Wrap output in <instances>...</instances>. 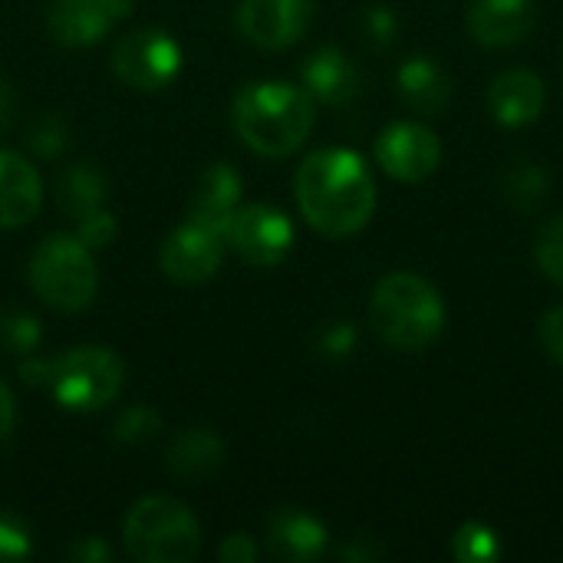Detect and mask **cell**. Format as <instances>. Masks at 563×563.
Instances as JSON below:
<instances>
[{
	"instance_id": "cell-1",
	"label": "cell",
	"mask_w": 563,
	"mask_h": 563,
	"mask_svg": "<svg viewBox=\"0 0 563 563\" xmlns=\"http://www.w3.org/2000/svg\"><path fill=\"white\" fill-rule=\"evenodd\" d=\"M294 195L307 224L327 238L360 234L376 211V178L350 148H320L294 175Z\"/></svg>"
},
{
	"instance_id": "cell-2",
	"label": "cell",
	"mask_w": 563,
	"mask_h": 563,
	"mask_svg": "<svg viewBox=\"0 0 563 563\" xmlns=\"http://www.w3.org/2000/svg\"><path fill=\"white\" fill-rule=\"evenodd\" d=\"M231 119L251 152L264 158H284L307 142L317 122V109L313 96L303 86L284 79H261L247 82L234 96Z\"/></svg>"
},
{
	"instance_id": "cell-3",
	"label": "cell",
	"mask_w": 563,
	"mask_h": 563,
	"mask_svg": "<svg viewBox=\"0 0 563 563\" xmlns=\"http://www.w3.org/2000/svg\"><path fill=\"white\" fill-rule=\"evenodd\" d=\"M369 323L386 346L399 353H422L445 330V300L422 274L393 271L373 287Z\"/></svg>"
},
{
	"instance_id": "cell-4",
	"label": "cell",
	"mask_w": 563,
	"mask_h": 563,
	"mask_svg": "<svg viewBox=\"0 0 563 563\" xmlns=\"http://www.w3.org/2000/svg\"><path fill=\"white\" fill-rule=\"evenodd\" d=\"M122 544L139 563H191L201 551V528L185 501L148 495L129 508Z\"/></svg>"
},
{
	"instance_id": "cell-5",
	"label": "cell",
	"mask_w": 563,
	"mask_h": 563,
	"mask_svg": "<svg viewBox=\"0 0 563 563\" xmlns=\"http://www.w3.org/2000/svg\"><path fill=\"white\" fill-rule=\"evenodd\" d=\"M26 280L33 294L59 313H79L99 294V267L79 234L43 238L30 257Z\"/></svg>"
},
{
	"instance_id": "cell-6",
	"label": "cell",
	"mask_w": 563,
	"mask_h": 563,
	"mask_svg": "<svg viewBox=\"0 0 563 563\" xmlns=\"http://www.w3.org/2000/svg\"><path fill=\"white\" fill-rule=\"evenodd\" d=\"M125 386V363L109 346H76L53 360L49 396L66 412H99L119 399Z\"/></svg>"
},
{
	"instance_id": "cell-7",
	"label": "cell",
	"mask_w": 563,
	"mask_h": 563,
	"mask_svg": "<svg viewBox=\"0 0 563 563\" xmlns=\"http://www.w3.org/2000/svg\"><path fill=\"white\" fill-rule=\"evenodd\" d=\"M112 69L125 86L139 92H158L178 76L181 46L162 26H139L115 43Z\"/></svg>"
},
{
	"instance_id": "cell-8",
	"label": "cell",
	"mask_w": 563,
	"mask_h": 563,
	"mask_svg": "<svg viewBox=\"0 0 563 563\" xmlns=\"http://www.w3.org/2000/svg\"><path fill=\"white\" fill-rule=\"evenodd\" d=\"M224 251H228V238L218 224L185 214V221L165 238L158 251V267L172 284L195 287L218 274Z\"/></svg>"
},
{
	"instance_id": "cell-9",
	"label": "cell",
	"mask_w": 563,
	"mask_h": 563,
	"mask_svg": "<svg viewBox=\"0 0 563 563\" xmlns=\"http://www.w3.org/2000/svg\"><path fill=\"white\" fill-rule=\"evenodd\" d=\"M228 247L251 267H277L294 247V224L271 205H238L228 221Z\"/></svg>"
},
{
	"instance_id": "cell-10",
	"label": "cell",
	"mask_w": 563,
	"mask_h": 563,
	"mask_svg": "<svg viewBox=\"0 0 563 563\" xmlns=\"http://www.w3.org/2000/svg\"><path fill=\"white\" fill-rule=\"evenodd\" d=\"M376 162L396 181H426L442 162L439 135L419 122H393L376 139Z\"/></svg>"
},
{
	"instance_id": "cell-11",
	"label": "cell",
	"mask_w": 563,
	"mask_h": 563,
	"mask_svg": "<svg viewBox=\"0 0 563 563\" xmlns=\"http://www.w3.org/2000/svg\"><path fill=\"white\" fill-rule=\"evenodd\" d=\"M132 16V0H49L46 30L59 46L82 49Z\"/></svg>"
},
{
	"instance_id": "cell-12",
	"label": "cell",
	"mask_w": 563,
	"mask_h": 563,
	"mask_svg": "<svg viewBox=\"0 0 563 563\" xmlns=\"http://www.w3.org/2000/svg\"><path fill=\"white\" fill-rule=\"evenodd\" d=\"M313 20V0H241L238 30L261 49L294 46Z\"/></svg>"
},
{
	"instance_id": "cell-13",
	"label": "cell",
	"mask_w": 563,
	"mask_h": 563,
	"mask_svg": "<svg viewBox=\"0 0 563 563\" xmlns=\"http://www.w3.org/2000/svg\"><path fill=\"white\" fill-rule=\"evenodd\" d=\"M538 23L534 0H472L465 26L478 46L508 49L521 43Z\"/></svg>"
},
{
	"instance_id": "cell-14",
	"label": "cell",
	"mask_w": 563,
	"mask_h": 563,
	"mask_svg": "<svg viewBox=\"0 0 563 563\" xmlns=\"http://www.w3.org/2000/svg\"><path fill=\"white\" fill-rule=\"evenodd\" d=\"M544 79L531 69H505L488 86V109L505 129H525L544 112Z\"/></svg>"
},
{
	"instance_id": "cell-15",
	"label": "cell",
	"mask_w": 563,
	"mask_h": 563,
	"mask_svg": "<svg viewBox=\"0 0 563 563\" xmlns=\"http://www.w3.org/2000/svg\"><path fill=\"white\" fill-rule=\"evenodd\" d=\"M43 208L40 172L16 152L0 148V228L13 231L30 224Z\"/></svg>"
},
{
	"instance_id": "cell-16",
	"label": "cell",
	"mask_w": 563,
	"mask_h": 563,
	"mask_svg": "<svg viewBox=\"0 0 563 563\" xmlns=\"http://www.w3.org/2000/svg\"><path fill=\"white\" fill-rule=\"evenodd\" d=\"M267 551L284 563L320 561L327 551V528L303 508H277L267 518Z\"/></svg>"
},
{
	"instance_id": "cell-17",
	"label": "cell",
	"mask_w": 563,
	"mask_h": 563,
	"mask_svg": "<svg viewBox=\"0 0 563 563\" xmlns=\"http://www.w3.org/2000/svg\"><path fill=\"white\" fill-rule=\"evenodd\" d=\"M300 79H303V89L313 96V102H327V106H343L356 99L363 86L356 63L340 46L313 49L300 66Z\"/></svg>"
},
{
	"instance_id": "cell-18",
	"label": "cell",
	"mask_w": 563,
	"mask_h": 563,
	"mask_svg": "<svg viewBox=\"0 0 563 563\" xmlns=\"http://www.w3.org/2000/svg\"><path fill=\"white\" fill-rule=\"evenodd\" d=\"M396 89L399 99L419 115H442L452 102V76L429 53H416L399 66Z\"/></svg>"
},
{
	"instance_id": "cell-19",
	"label": "cell",
	"mask_w": 563,
	"mask_h": 563,
	"mask_svg": "<svg viewBox=\"0 0 563 563\" xmlns=\"http://www.w3.org/2000/svg\"><path fill=\"white\" fill-rule=\"evenodd\" d=\"M241 191H244V181L228 162L208 165L201 172V178L195 181V191L188 198L185 214L198 218V221H208V224H218L224 231V238H228V221H231L234 208L241 205Z\"/></svg>"
},
{
	"instance_id": "cell-20",
	"label": "cell",
	"mask_w": 563,
	"mask_h": 563,
	"mask_svg": "<svg viewBox=\"0 0 563 563\" xmlns=\"http://www.w3.org/2000/svg\"><path fill=\"white\" fill-rule=\"evenodd\" d=\"M165 462L178 478H205L211 472L221 468L224 462V442L214 429L205 426H191L181 429L168 449H165Z\"/></svg>"
},
{
	"instance_id": "cell-21",
	"label": "cell",
	"mask_w": 563,
	"mask_h": 563,
	"mask_svg": "<svg viewBox=\"0 0 563 563\" xmlns=\"http://www.w3.org/2000/svg\"><path fill=\"white\" fill-rule=\"evenodd\" d=\"M551 195V175L541 162L531 158H518L505 168L501 175V198L521 211V214H534Z\"/></svg>"
},
{
	"instance_id": "cell-22",
	"label": "cell",
	"mask_w": 563,
	"mask_h": 563,
	"mask_svg": "<svg viewBox=\"0 0 563 563\" xmlns=\"http://www.w3.org/2000/svg\"><path fill=\"white\" fill-rule=\"evenodd\" d=\"M102 195H106V178L92 168V165H73L63 178H59V205L69 218H82L96 208H102Z\"/></svg>"
},
{
	"instance_id": "cell-23",
	"label": "cell",
	"mask_w": 563,
	"mask_h": 563,
	"mask_svg": "<svg viewBox=\"0 0 563 563\" xmlns=\"http://www.w3.org/2000/svg\"><path fill=\"white\" fill-rule=\"evenodd\" d=\"M452 558L459 563H495L501 558V541L488 525L465 521L452 538Z\"/></svg>"
},
{
	"instance_id": "cell-24",
	"label": "cell",
	"mask_w": 563,
	"mask_h": 563,
	"mask_svg": "<svg viewBox=\"0 0 563 563\" xmlns=\"http://www.w3.org/2000/svg\"><path fill=\"white\" fill-rule=\"evenodd\" d=\"M0 346L13 356H30L40 346V320L23 310L0 313Z\"/></svg>"
},
{
	"instance_id": "cell-25",
	"label": "cell",
	"mask_w": 563,
	"mask_h": 563,
	"mask_svg": "<svg viewBox=\"0 0 563 563\" xmlns=\"http://www.w3.org/2000/svg\"><path fill=\"white\" fill-rule=\"evenodd\" d=\"M534 257H538L541 274L551 284L563 287V211L541 228L538 244H534Z\"/></svg>"
},
{
	"instance_id": "cell-26",
	"label": "cell",
	"mask_w": 563,
	"mask_h": 563,
	"mask_svg": "<svg viewBox=\"0 0 563 563\" xmlns=\"http://www.w3.org/2000/svg\"><path fill=\"white\" fill-rule=\"evenodd\" d=\"M158 429H162V416H158L152 406H132V409H125V412L115 419V426H112L115 439L125 442V445H142V442L155 439Z\"/></svg>"
},
{
	"instance_id": "cell-27",
	"label": "cell",
	"mask_w": 563,
	"mask_h": 563,
	"mask_svg": "<svg viewBox=\"0 0 563 563\" xmlns=\"http://www.w3.org/2000/svg\"><path fill=\"white\" fill-rule=\"evenodd\" d=\"M33 554L30 528L20 515L0 511V561H23Z\"/></svg>"
},
{
	"instance_id": "cell-28",
	"label": "cell",
	"mask_w": 563,
	"mask_h": 563,
	"mask_svg": "<svg viewBox=\"0 0 563 563\" xmlns=\"http://www.w3.org/2000/svg\"><path fill=\"white\" fill-rule=\"evenodd\" d=\"M360 343V333L350 320H336V323H327L317 336V350L323 360H346Z\"/></svg>"
},
{
	"instance_id": "cell-29",
	"label": "cell",
	"mask_w": 563,
	"mask_h": 563,
	"mask_svg": "<svg viewBox=\"0 0 563 563\" xmlns=\"http://www.w3.org/2000/svg\"><path fill=\"white\" fill-rule=\"evenodd\" d=\"M363 33H366V40L376 49H389L396 43V33H399V20H396L393 7H386V3L366 7V13H363Z\"/></svg>"
},
{
	"instance_id": "cell-30",
	"label": "cell",
	"mask_w": 563,
	"mask_h": 563,
	"mask_svg": "<svg viewBox=\"0 0 563 563\" xmlns=\"http://www.w3.org/2000/svg\"><path fill=\"white\" fill-rule=\"evenodd\" d=\"M76 224H79V238H82V244H86V247H92V251L109 247V244L115 241V234H119L115 214H109L106 208H96V211L82 214Z\"/></svg>"
},
{
	"instance_id": "cell-31",
	"label": "cell",
	"mask_w": 563,
	"mask_h": 563,
	"mask_svg": "<svg viewBox=\"0 0 563 563\" xmlns=\"http://www.w3.org/2000/svg\"><path fill=\"white\" fill-rule=\"evenodd\" d=\"M30 145L40 152V155H56L63 145H66V125L59 115H40L30 129Z\"/></svg>"
},
{
	"instance_id": "cell-32",
	"label": "cell",
	"mask_w": 563,
	"mask_h": 563,
	"mask_svg": "<svg viewBox=\"0 0 563 563\" xmlns=\"http://www.w3.org/2000/svg\"><path fill=\"white\" fill-rule=\"evenodd\" d=\"M538 336H541V346L548 350V356H551L558 366H563V303L551 307V310L544 313Z\"/></svg>"
},
{
	"instance_id": "cell-33",
	"label": "cell",
	"mask_w": 563,
	"mask_h": 563,
	"mask_svg": "<svg viewBox=\"0 0 563 563\" xmlns=\"http://www.w3.org/2000/svg\"><path fill=\"white\" fill-rule=\"evenodd\" d=\"M257 544H254V538L251 534H244V531H238V534H228L224 541H221V548H218V558L224 563H254L257 561Z\"/></svg>"
},
{
	"instance_id": "cell-34",
	"label": "cell",
	"mask_w": 563,
	"mask_h": 563,
	"mask_svg": "<svg viewBox=\"0 0 563 563\" xmlns=\"http://www.w3.org/2000/svg\"><path fill=\"white\" fill-rule=\"evenodd\" d=\"M66 558L76 563H106L112 561V551L102 538H82L66 551Z\"/></svg>"
},
{
	"instance_id": "cell-35",
	"label": "cell",
	"mask_w": 563,
	"mask_h": 563,
	"mask_svg": "<svg viewBox=\"0 0 563 563\" xmlns=\"http://www.w3.org/2000/svg\"><path fill=\"white\" fill-rule=\"evenodd\" d=\"M49 376H53V360H40V356H23L20 363V379L30 383V386H49Z\"/></svg>"
},
{
	"instance_id": "cell-36",
	"label": "cell",
	"mask_w": 563,
	"mask_h": 563,
	"mask_svg": "<svg viewBox=\"0 0 563 563\" xmlns=\"http://www.w3.org/2000/svg\"><path fill=\"white\" fill-rule=\"evenodd\" d=\"M16 429V399L7 383H0V442H7Z\"/></svg>"
},
{
	"instance_id": "cell-37",
	"label": "cell",
	"mask_w": 563,
	"mask_h": 563,
	"mask_svg": "<svg viewBox=\"0 0 563 563\" xmlns=\"http://www.w3.org/2000/svg\"><path fill=\"white\" fill-rule=\"evenodd\" d=\"M340 558H343V561H356V563L379 561V558H383V548H376V544H369L366 538H360V541H353V544L340 548Z\"/></svg>"
},
{
	"instance_id": "cell-38",
	"label": "cell",
	"mask_w": 563,
	"mask_h": 563,
	"mask_svg": "<svg viewBox=\"0 0 563 563\" xmlns=\"http://www.w3.org/2000/svg\"><path fill=\"white\" fill-rule=\"evenodd\" d=\"M13 115H16V92H13V86L0 76V132L13 122Z\"/></svg>"
}]
</instances>
